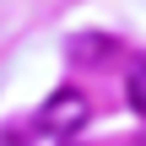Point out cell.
Here are the masks:
<instances>
[{
	"label": "cell",
	"instance_id": "1",
	"mask_svg": "<svg viewBox=\"0 0 146 146\" xmlns=\"http://www.w3.org/2000/svg\"><path fill=\"white\" fill-rule=\"evenodd\" d=\"M87 119H92V103H87V92H76V87L49 92V98H43V108H38V130H43V135H54V141L81 135V130H87Z\"/></svg>",
	"mask_w": 146,
	"mask_h": 146
},
{
	"label": "cell",
	"instance_id": "2",
	"mask_svg": "<svg viewBox=\"0 0 146 146\" xmlns=\"http://www.w3.org/2000/svg\"><path fill=\"white\" fill-rule=\"evenodd\" d=\"M125 98H130V108L146 119V54H135L130 70H125Z\"/></svg>",
	"mask_w": 146,
	"mask_h": 146
},
{
	"label": "cell",
	"instance_id": "3",
	"mask_svg": "<svg viewBox=\"0 0 146 146\" xmlns=\"http://www.w3.org/2000/svg\"><path fill=\"white\" fill-rule=\"evenodd\" d=\"M0 146H27V141H22L16 130H5V135H0Z\"/></svg>",
	"mask_w": 146,
	"mask_h": 146
}]
</instances>
